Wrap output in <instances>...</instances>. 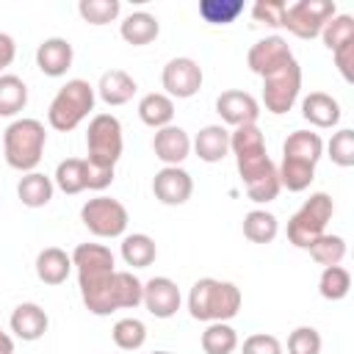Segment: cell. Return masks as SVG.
<instances>
[{
	"label": "cell",
	"instance_id": "cell-17",
	"mask_svg": "<svg viewBox=\"0 0 354 354\" xmlns=\"http://www.w3.org/2000/svg\"><path fill=\"white\" fill-rule=\"evenodd\" d=\"M152 149H155V158L166 166H180L188 155H191V138L183 127L177 124H169V127H160L155 130V138H152Z\"/></svg>",
	"mask_w": 354,
	"mask_h": 354
},
{
	"label": "cell",
	"instance_id": "cell-29",
	"mask_svg": "<svg viewBox=\"0 0 354 354\" xmlns=\"http://www.w3.org/2000/svg\"><path fill=\"white\" fill-rule=\"evenodd\" d=\"M277 177H279V185H282V188L299 194V191H307L310 183L315 180V166L301 163V160L282 158V163L277 166Z\"/></svg>",
	"mask_w": 354,
	"mask_h": 354
},
{
	"label": "cell",
	"instance_id": "cell-14",
	"mask_svg": "<svg viewBox=\"0 0 354 354\" xmlns=\"http://www.w3.org/2000/svg\"><path fill=\"white\" fill-rule=\"evenodd\" d=\"M216 113L221 116V122L232 124V127H243V124H257L260 116V102L249 94V91H221L216 97Z\"/></svg>",
	"mask_w": 354,
	"mask_h": 354
},
{
	"label": "cell",
	"instance_id": "cell-34",
	"mask_svg": "<svg viewBox=\"0 0 354 354\" xmlns=\"http://www.w3.org/2000/svg\"><path fill=\"white\" fill-rule=\"evenodd\" d=\"M351 290V274L343 268V266H326L321 271V279H318V293L326 299V301H340L346 299Z\"/></svg>",
	"mask_w": 354,
	"mask_h": 354
},
{
	"label": "cell",
	"instance_id": "cell-26",
	"mask_svg": "<svg viewBox=\"0 0 354 354\" xmlns=\"http://www.w3.org/2000/svg\"><path fill=\"white\" fill-rule=\"evenodd\" d=\"M138 116L147 127L152 130H160V127H169L171 119H174V100L160 94V91H152V94H144L141 102H138Z\"/></svg>",
	"mask_w": 354,
	"mask_h": 354
},
{
	"label": "cell",
	"instance_id": "cell-13",
	"mask_svg": "<svg viewBox=\"0 0 354 354\" xmlns=\"http://www.w3.org/2000/svg\"><path fill=\"white\" fill-rule=\"evenodd\" d=\"M152 194L160 205H185L194 194V180L180 166H163L152 177Z\"/></svg>",
	"mask_w": 354,
	"mask_h": 354
},
{
	"label": "cell",
	"instance_id": "cell-9",
	"mask_svg": "<svg viewBox=\"0 0 354 354\" xmlns=\"http://www.w3.org/2000/svg\"><path fill=\"white\" fill-rule=\"evenodd\" d=\"M299 91H301V66L296 58L263 77V105L274 116L288 113L296 105Z\"/></svg>",
	"mask_w": 354,
	"mask_h": 354
},
{
	"label": "cell",
	"instance_id": "cell-23",
	"mask_svg": "<svg viewBox=\"0 0 354 354\" xmlns=\"http://www.w3.org/2000/svg\"><path fill=\"white\" fill-rule=\"evenodd\" d=\"M321 155H324V141L313 130H293L282 144V158L301 160L310 166H315L321 160Z\"/></svg>",
	"mask_w": 354,
	"mask_h": 354
},
{
	"label": "cell",
	"instance_id": "cell-11",
	"mask_svg": "<svg viewBox=\"0 0 354 354\" xmlns=\"http://www.w3.org/2000/svg\"><path fill=\"white\" fill-rule=\"evenodd\" d=\"M160 83H163V88H166V97L188 100V97H194V94L202 88V66H199L194 58H188V55L171 58V61L163 66Z\"/></svg>",
	"mask_w": 354,
	"mask_h": 354
},
{
	"label": "cell",
	"instance_id": "cell-2",
	"mask_svg": "<svg viewBox=\"0 0 354 354\" xmlns=\"http://www.w3.org/2000/svg\"><path fill=\"white\" fill-rule=\"evenodd\" d=\"M80 299L88 313L111 315L116 310H136L144 296V282L133 271H111L97 279H83Z\"/></svg>",
	"mask_w": 354,
	"mask_h": 354
},
{
	"label": "cell",
	"instance_id": "cell-28",
	"mask_svg": "<svg viewBox=\"0 0 354 354\" xmlns=\"http://www.w3.org/2000/svg\"><path fill=\"white\" fill-rule=\"evenodd\" d=\"M158 257V246L147 232H133L122 238V260L130 268H147Z\"/></svg>",
	"mask_w": 354,
	"mask_h": 354
},
{
	"label": "cell",
	"instance_id": "cell-12",
	"mask_svg": "<svg viewBox=\"0 0 354 354\" xmlns=\"http://www.w3.org/2000/svg\"><path fill=\"white\" fill-rule=\"evenodd\" d=\"M288 61H293V53H290V44L282 39V36H266L260 39L257 44L249 47L246 53V64L254 75L266 77L271 72H277L279 66H285Z\"/></svg>",
	"mask_w": 354,
	"mask_h": 354
},
{
	"label": "cell",
	"instance_id": "cell-25",
	"mask_svg": "<svg viewBox=\"0 0 354 354\" xmlns=\"http://www.w3.org/2000/svg\"><path fill=\"white\" fill-rule=\"evenodd\" d=\"M119 33H122V39H124L127 44L141 47V44H149V41L158 39L160 22H158L152 14H147V11H133V14H127L124 22L119 25Z\"/></svg>",
	"mask_w": 354,
	"mask_h": 354
},
{
	"label": "cell",
	"instance_id": "cell-31",
	"mask_svg": "<svg viewBox=\"0 0 354 354\" xmlns=\"http://www.w3.org/2000/svg\"><path fill=\"white\" fill-rule=\"evenodd\" d=\"M238 348V332L227 321L207 324L202 332V351L205 354H232Z\"/></svg>",
	"mask_w": 354,
	"mask_h": 354
},
{
	"label": "cell",
	"instance_id": "cell-21",
	"mask_svg": "<svg viewBox=\"0 0 354 354\" xmlns=\"http://www.w3.org/2000/svg\"><path fill=\"white\" fill-rule=\"evenodd\" d=\"M301 116L313 124V127H335L340 122V105L332 94L324 91H310L301 100Z\"/></svg>",
	"mask_w": 354,
	"mask_h": 354
},
{
	"label": "cell",
	"instance_id": "cell-44",
	"mask_svg": "<svg viewBox=\"0 0 354 354\" xmlns=\"http://www.w3.org/2000/svg\"><path fill=\"white\" fill-rule=\"evenodd\" d=\"M86 160V158H83ZM113 183V169H105V166H94L86 160V188L91 191H102Z\"/></svg>",
	"mask_w": 354,
	"mask_h": 354
},
{
	"label": "cell",
	"instance_id": "cell-45",
	"mask_svg": "<svg viewBox=\"0 0 354 354\" xmlns=\"http://www.w3.org/2000/svg\"><path fill=\"white\" fill-rule=\"evenodd\" d=\"M14 55H17V44H14V39H11L8 33H0V75H3L6 66H11Z\"/></svg>",
	"mask_w": 354,
	"mask_h": 354
},
{
	"label": "cell",
	"instance_id": "cell-8",
	"mask_svg": "<svg viewBox=\"0 0 354 354\" xmlns=\"http://www.w3.org/2000/svg\"><path fill=\"white\" fill-rule=\"evenodd\" d=\"M335 14L337 6L332 0H296L290 6L285 3L282 28H288L296 39H315Z\"/></svg>",
	"mask_w": 354,
	"mask_h": 354
},
{
	"label": "cell",
	"instance_id": "cell-3",
	"mask_svg": "<svg viewBox=\"0 0 354 354\" xmlns=\"http://www.w3.org/2000/svg\"><path fill=\"white\" fill-rule=\"evenodd\" d=\"M241 288L232 282H221L213 277L196 279L191 293H188V313L196 321L216 324V321H230L241 310Z\"/></svg>",
	"mask_w": 354,
	"mask_h": 354
},
{
	"label": "cell",
	"instance_id": "cell-33",
	"mask_svg": "<svg viewBox=\"0 0 354 354\" xmlns=\"http://www.w3.org/2000/svg\"><path fill=\"white\" fill-rule=\"evenodd\" d=\"M310 257L318 263V266H340V260L346 257V241L340 235H332V232H324L318 235L313 243H310Z\"/></svg>",
	"mask_w": 354,
	"mask_h": 354
},
{
	"label": "cell",
	"instance_id": "cell-1",
	"mask_svg": "<svg viewBox=\"0 0 354 354\" xmlns=\"http://www.w3.org/2000/svg\"><path fill=\"white\" fill-rule=\"evenodd\" d=\"M230 149L235 155L238 174L246 185V196L257 205H266V202L277 199L282 185H279V177H277V166L266 152V138H263L260 127L257 124L235 127L230 133Z\"/></svg>",
	"mask_w": 354,
	"mask_h": 354
},
{
	"label": "cell",
	"instance_id": "cell-36",
	"mask_svg": "<svg viewBox=\"0 0 354 354\" xmlns=\"http://www.w3.org/2000/svg\"><path fill=\"white\" fill-rule=\"evenodd\" d=\"M111 337L122 351H136L147 343V326L138 318H119L111 329Z\"/></svg>",
	"mask_w": 354,
	"mask_h": 354
},
{
	"label": "cell",
	"instance_id": "cell-46",
	"mask_svg": "<svg viewBox=\"0 0 354 354\" xmlns=\"http://www.w3.org/2000/svg\"><path fill=\"white\" fill-rule=\"evenodd\" d=\"M0 354H14V340L0 329Z\"/></svg>",
	"mask_w": 354,
	"mask_h": 354
},
{
	"label": "cell",
	"instance_id": "cell-16",
	"mask_svg": "<svg viewBox=\"0 0 354 354\" xmlns=\"http://www.w3.org/2000/svg\"><path fill=\"white\" fill-rule=\"evenodd\" d=\"M72 266L77 268V282L83 279H97V277H105L111 271H116L113 266V252L102 243H80L75 252H72Z\"/></svg>",
	"mask_w": 354,
	"mask_h": 354
},
{
	"label": "cell",
	"instance_id": "cell-18",
	"mask_svg": "<svg viewBox=\"0 0 354 354\" xmlns=\"http://www.w3.org/2000/svg\"><path fill=\"white\" fill-rule=\"evenodd\" d=\"M72 44L61 36H50L36 47V66L47 75V77H61L66 75V69L72 66Z\"/></svg>",
	"mask_w": 354,
	"mask_h": 354
},
{
	"label": "cell",
	"instance_id": "cell-20",
	"mask_svg": "<svg viewBox=\"0 0 354 354\" xmlns=\"http://www.w3.org/2000/svg\"><path fill=\"white\" fill-rule=\"evenodd\" d=\"M191 147H194V152L199 155V160H205V163H218V160H224L227 152H230V130L221 127V124H205V127L196 133V138L191 141Z\"/></svg>",
	"mask_w": 354,
	"mask_h": 354
},
{
	"label": "cell",
	"instance_id": "cell-4",
	"mask_svg": "<svg viewBox=\"0 0 354 354\" xmlns=\"http://www.w3.org/2000/svg\"><path fill=\"white\" fill-rule=\"evenodd\" d=\"M47 144V130L39 119H14L3 133L6 163L22 174L36 171Z\"/></svg>",
	"mask_w": 354,
	"mask_h": 354
},
{
	"label": "cell",
	"instance_id": "cell-22",
	"mask_svg": "<svg viewBox=\"0 0 354 354\" xmlns=\"http://www.w3.org/2000/svg\"><path fill=\"white\" fill-rule=\"evenodd\" d=\"M136 91H138V86L124 69H108V72H102V77L97 83V94L105 105H124L133 100Z\"/></svg>",
	"mask_w": 354,
	"mask_h": 354
},
{
	"label": "cell",
	"instance_id": "cell-41",
	"mask_svg": "<svg viewBox=\"0 0 354 354\" xmlns=\"http://www.w3.org/2000/svg\"><path fill=\"white\" fill-rule=\"evenodd\" d=\"M288 354H321V335L315 326H296L288 335Z\"/></svg>",
	"mask_w": 354,
	"mask_h": 354
},
{
	"label": "cell",
	"instance_id": "cell-39",
	"mask_svg": "<svg viewBox=\"0 0 354 354\" xmlns=\"http://www.w3.org/2000/svg\"><path fill=\"white\" fill-rule=\"evenodd\" d=\"M119 11H122L119 0H80L77 3V14L88 25H108L119 17Z\"/></svg>",
	"mask_w": 354,
	"mask_h": 354
},
{
	"label": "cell",
	"instance_id": "cell-32",
	"mask_svg": "<svg viewBox=\"0 0 354 354\" xmlns=\"http://www.w3.org/2000/svg\"><path fill=\"white\" fill-rule=\"evenodd\" d=\"M28 105V86L17 75H0V116H17Z\"/></svg>",
	"mask_w": 354,
	"mask_h": 354
},
{
	"label": "cell",
	"instance_id": "cell-6",
	"mask_svg": "<svg viewBox=\"0 0 354 354\" xmlns=\"http://www.w3.org/2000/svg\"><path fill=\"white\" fill-rule=\"evenodd\" d=\"M332 213H335V202L329 194H324V191L310 194V199L288 221V241L296 249H310V243L326 232Z\"/></svg>",
	"mask_w": 354,
	"mask_h": 354
},
{
	"label": "cell",
	"instance_id": "cell-37",
	"mask_svg": "<svg viewBox=\"0 0 354 354\" xmlns=\"http://www.w3.org/2000/svg\"><path fill=\"white\" fill-rule=\"evenodd\" d=\"M243 14L241 0H202L199 3V17L210 25H230Z\"/></svg>",
	"mask_w": 354,
	"mask_h": 354
},
{
	"label": "cell",
	"instance_id": "cell-47",
	"mask_svg": "<svg viewBox=\"0 0 354 354\" xmlns=\"http://www.w3.org/2000/svg\"><path fill=\"white\" fill-rule=\"evenodd\" d=\"M152 354H171V351H152Z\"/></svg>",
	"mask_w": 354,
	"mask_h": 354
},
{
	"label": "cell",
	"instance_id": "cell-42",
	"mask_svg": "<svg viewBox=\"0 0 354 354\" xmlns=\"http://www.w3.org/2000/svg\"><path fill=\"white\" fill-rule=\"evenodd\" d=\"M282 14H285V3L282 0H260L252 6V17L257 22H266L271 28H282Z\"/></svg>",
	"mask_w": 354,
	"mask_h": 354
},
{
	"label": "cell",
	"instance_id": "cell-27",
	"mask_svg": "<svg viewBox=\"0 0 354 354\" xmlns=\"http://www.w3.org/2000/svg\"><path fill=\"white\" fill-rule=\"evenodd\" d=\"M53 180L41 171H28L22 174L19 185H17V196L25 207H44L53 199Z\"/></svg>",
	"mask_w": 354,
	"mask_h": 354
},
{
	"label": "cell",
	"instance_id": "cell-38",
	"mask_svg": "<svg viewBox=\"0 0 354 354\" xmlns=\"http://www.w3.org/2000/svg\"><path fill=\"white\" fill-rule=\"evenodd\" d=\"M321 39H324L326 50H332V53H335L337 47H343V44H351V41H354V17H351V14H335V17L324 25Z\"/></svg>",
	"mask_w": 354,
	"mask_h": 354
},
{
	"label": "cell",
	"instance_id": "cell-24",
	"mask_svg": "<svg viewBox=\"0 0 354 354\" xmlns=\"http://www.w3.org/2000/svg\"><path fill=\"white\" fill-rule=\"evenodd\" d=\"M69 271H72V254H66L64 249L47 246V249L39 252V257H36V277L44 285H61V282H66Z\"/></svg>",
	"mask_w": 354,
	"mask_h": 354
},
{
	"label": "cell",
	"instance_id": "cell-19",
	"mask_svg": "<svg viewBox=\"0 0 354 354\" xmlns=\"http://www.w3.org/2000/svg\"><path fill=\"white\" fill-rule=\"evenodd\" d=\"M50 326V318L47 313L33 304V301H25V304H17L14 313H11V332L19 337V340H39Z\"/></svg>",
	"mask_w": 354,
	"mask_h": 354
},
{
	"label": "cell",
	"instance_id": "cell-35",
	"mask_svg": "<svg viewBox=\"0 0 354 354\" xmlns=\"http://www.w3.org/2000/svg\"><path fill=\"white\" fill-rule=\"evenodd\" d=\"M55 185L64 194H80L86 191V160L83 158H66L55 169Z\"/></svg>",
	"mask_w": 354,
	"mask_h": 354
},
{
	"label": "cell",
	"instance_id": "cell-10",
	"mask_svg": "<svg viewBox=\"0 0 354 354\" xmlns=\"http://www.w3.org/2000/svg\"><path fill=\"white\" fill-rule=\"evenodd\" d=\"M80 221L97 238H119L127 230V207L111 196H94L80 207Z\"/></svg>",
	"mask_w": 354,
	"mask_h": 354
},
{
	"label": "cell",
	"instance_id": "cell-30",
	"mask_svg": "<svg viewBox=\"0 0 354 354\" xmlns=\"http://www.w3.org/2000/svg\"><path fill=\"white\" fill-rule=\"evenodd\" d=\"M279 232V221L268 210H249L243 216V235L252 243H271Z\"/></svg>",
	"mask_w": 354,
	"mask_h": 354
},
{
	"label": "cell",
	"instance_id": "cell-15",
	"mask_svg": "<svg viewBox=\"0 0 354 354\" xmlns=\"http://www.w3.org/2000/svg\"><path fill=\"white\" fill-rule=\"evenodd\" d=\"M180 288L174 279L169 277H152L149 282H144V296H141V304L149 310V315L155 318H171L177 310H180Z\"/></svg>",
	"mask_w": 354,
	"mask_h": 354
},
{
	"label": "cell",
	"instance_id": "cell-5",
	"mask_svg": "<svg viewBox=\"0 0 354 354\" xmlns=\"http://www.w3.org/2000/svg\"><path fill=\"white\" fill-rule=\"evenodd\" d=\"M94 111V86L83 77H72L66 80L58 94L53 97L50 102V111H47V122L53 130L58 133H69L75 130L88 113Z\"/></svg>",
	"mask_w": 354,
	"mask_h": 354
},
{
	"label": "cell",
	"instance_id": "cell-7",
	"mask_svg": "<svg viewBox=\"0 0 354 354\" xmlns=\"http://www.w3.org/2000/svg\"><path fill=\"white\" fill-rule=\"evenodd\" d=\"M86 147H88V163L113 169L116 160L122 158L124 138H122V122L113 113H97L88 122L86 130Z\"/></svg>",
	"mask_w": 354,
	"mask_h": 354
},
{
	"label": "cell",
	"instance_id": "cell-43",
	"mask_svg": "<svg viewBox=\"0 0 354 354\" xmlns=\"http://www.w3.org/2000/svg\"><path fill=\"white\" fill-rule=\"evenodd\" d=\"M243 354H282V343L274 335L257 332L243 340Z\"/></svg>",
	"mask_w": 354,
	"mask_h": 354
},
{
	"label": "cell",
	"instance_id": "cell-40",
	"mask_svg": "<svg viewBox=\"0 0 354 354\" xmlns=\"http://www.w3.org/2000/svg\"><path fill=\"white\" fill-rule=\"evenodd\" d=\"M326 152L335 166H340V169L354 166V130H348V127L337 130L332 136V141L326 144Z\"/></svg>",
	"mask_w": 354,
	"mask_h": 354
}]
</instances>
